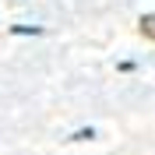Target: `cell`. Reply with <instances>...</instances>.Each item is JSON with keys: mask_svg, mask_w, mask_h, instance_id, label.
<instances>
[{"mask_svg": "<svg viewBox=\"0 0 155 155\" xmlns=\"http://www.w3.org/2000/svg\"><path fill=\"white\" fill-rule=\"evenodd\" d=\"M137 28H141V35H145V39H152V42H155V14H141Z\"/></svg>", "mask_w": 155, "mask_h": 155, "instance_id": "1", "label": "cell"}, {"mask_svg": "<svg viewBox=\"0 0 155 155\" xmlns=\"http://www.w3.org/2000/svg\"><path fill=\"white\" fill-rule=\"evenodd\" d=\"M14 35H42V28H39V25H14Z\"/></svg>", "mask_w": 155, "mask_h": 155, "instance_id": "2", "label": "cell"}]
</instances>
